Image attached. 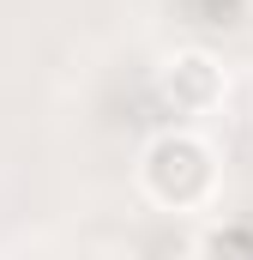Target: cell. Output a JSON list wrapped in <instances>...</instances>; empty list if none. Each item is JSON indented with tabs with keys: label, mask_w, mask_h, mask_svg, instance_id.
I'll list each match as a JSON object with an SVG mask.
<instances>
[{
	"label": "cell",
	"mask_w": 253,
	"mask_h": 260,
	"mask_svg": "<svg viewBox=\"0 0 253 260\" xmlns=\"http://www.w3.org/2000/svg\"><path fill=\"white\" fill-rule=\"evenodd\" d=\"M199 260H253V224H217L199 242Z\"/></svg>",
	"instance_id": "3"
},
{
	"label": "cell",
	"mask_w": 253,
	"mask_h": 260,
	"mask_svg": "<svg viewBox=\"0 0 253 260\" xmlns=\"http://www.w3.org/2000/svg\"><path fill=\"white\" fill-rule=\"evenodd\" d=\"M145 188L151 200H163V206H199V200L211 194V182H217V164H211V145H199L193 133H163V139H151V151H145Z\"/></svg>",
	"instance_id": "1"
},
{
	"label": "cell",
	"mask_w": 253,
	"mask_h": 260,
	"mask_svg": "<svg viewBox=\"0 0 253 260\" xmlns=\"http://www.w3.org/2000/svg\"><path fill=\"white\" fill-rule=\"evenodd\" d=\"M163 97L175 103V109H211L217 97H223V73L211 67V55H181V61L163 73Z\"/></svg>",
	"instance_id": "2"
}]
</instances>
